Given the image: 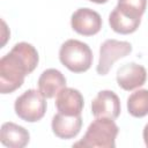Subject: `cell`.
<instances>
[{"label":"cell","mask_w":148,"mask_h":148,"mask_svg":"<svg viewBox=\"0 0 148 148\" xmlns=\"http://www.w3.org/2000/svg\"><path fill=\"white\" fill-rule=\"evenodd\" d=\"M39 61L38 52L29 43L21 42L0 59V91L10 94L18 89L24 77L35 71Z\"/></svg>","instance_id":"6da1fadb"},{"label":"cell","mask_w":148,"mask_h":148,"mask_svg":"<svg viewBox=\"0 0 148 148\" xmlns=\"http://www.w3.org/2000/svg\"><path fill=\"white\" fill-rule=\"evenodd\" d=\"M119 128L113 119L110 118H96L87 128L83 138L75 142L73 147L82 148H114L116 138Z\"/></svg>","instance_id":"7a4b0ae2"},{"label":"cell","mask_w":148,"mask_h":148,"mask_svg":"<svg viewBox=\"0 0 148 148\" xmlns=\"http://www.w3.org/2000/svg\"><path fill=\"white\" fill-rule=\"evenodd\" d=\"M59 59L71 72L83 73L92 64V52L86 43L77 39H68L60 46Z\"/></svg>","instance_id":"3957f363"},{"label":"cell","mask_w":148,"mask_h":148,"mask_svg":"<svg viewBox=\"0 0 148 148\" xmlns=\"http://www.w3.org/2000/svg\"><path fill=\"white\" fill-rule=\"evenodd\" d=\"M15 113L24 121L35 123L40 120L46 112V101L39 90L29 89L15 99Z\"/></svg>","instance_id":"277c9868"},{"label":"cell","mask_w":148,"mask_h":148,"mask_svg":"<svg viewBox=\"0 0 148 148\" xmlns=\"http://www.w3.org/2000/svg\"><path fill=\"white\" fill-rule=\"evenodd\" d=\"M132 52V45L128 42L106 39L99 49V60L96 71L99 75H106L113 64Z\"/></svg>","instance_id":"5b68a950"},{"label":"cell","mask_w":148,"mask_h":148,"mask_svg":"<svg viewBox=\"0 0 148 148\" xmlns=\"http://www.w3.org/2000/svg\"><path fill=\"white\" fill-rule=\"evenodd\" d=\"M71 25L80 35L94 36L102 28V17L90 8H79L72 14Z\"/></svg>","instance_id":"8992f818"},{"label":"cell","mask_w":148,"mask_h":148,"mask_svg":"<svg viewBox=\"0 0 148 148\" xmlns=\"http://www.w3.org/2000/svg\"><path fill=\"white\" fill-rule=\"evenodd\" d=\"M120 101L111 90H102L91 102V113L96 118L116 119L120 114Z\"/></svg>","instance_id":"52a82bcc"},{"label":"cell","mask_w":148,"mask_h":148,"mask_svg":"<svg viewBox=\"0 0 148 148\" xmlns=\"http://www.w3.org/2000/svg\"><path fill=\"white\" fill-rule=\"evenodd\" d=\"M147 80V71L142 65L130 62L121 66L117 72V83L118 86L131 91L139 87H142Z\"/></svg>","instance_id":"ba28073f"},{"label":"cell","mask_w":148,"mask_h":148,"mask_svg":"<svg viewBox=\"0 0 148 148\" xmlns=\"http://www.w3.org/2000/svg\"><path fill=\"white\" fill-rule=\"evenodd\" d=\"M83 96L77 89L65 87L56 96V108L59 113L66 116H79L83 110Z\"/></svg>","instance_id":"9c48e42d"},{"label":"cell","mask_w":148,"mask_h":148,"mask_svg":"<svg viewBox=\"0 0 148 148\" xmlns=\"http://www.w3.org/2000/svg\"><path fill=\"white\" fill-rule=\"evenodd\" d=\"M51 127L56 136L60 139H72L75 138L82 127V118L79 116H66L62 113H57L52 118Z\"/></svg>","instance_id":"30bf717a"},{"label":"cell","mask_w":148,"mask_h":148,"mask_svg":"<svg viewBox=\"0 0 148 148\" xmlns=\"http://www.w3.org/2000/svg\"><path fill=\"white\" fill-rule=\"evenodd\" d=\"M66 87V77L64 74L56 69L49 68L45 69L38 79V90L45 98H52Z\"/></svg>","instance_id":"8fae6325"},{"label":"cell","mask_w":148,"mask_h":148,"mask_svg":"<svg viewBox=\"0 0 148 148\" xmlns=\"http://www.w3.org/2000/svg\"><path fill=\"white\" fill-rule=\"evenodd\" d=\"M30 134L29 132L15 124V123H5L0 130V141L3 146L9 148H23L29 143Z\"/></svg>","instance_id":"7c38bea8"},{"label":"cell","mask_w":148,"mask_h":148,"mask_svg":"<svg viewBox=\"0 0 148 148\" xmlns=\"http://www.w3.org/2000/svg\"><path fill=\"white\" fill-rule=\"evenodd\" d=\"M140 23H141V20L133 18L125 15L117 7H114V9L109 15V24L111 29L121 35H128L136 31Z\"/></svg>","instance_id":"4fadbf2b"},{"label":"cell","mask_w":148,"mask_h":148,"mask_svg":"<svg viewBox=\"0 0 148 148\" xmlns=\"http://www.w3.org/2000/svg\"><path fill=\"white\" fill-rule=\"evenodd\" d=\"M128 113L135 118H142L148 114V89H139L132 92L127 98Z\"/></svg>","instance_id":"5bb4252c"},{"label":"cell","mask_w":148,"mask_h":148,"mask_svg":"<svg viewBox=\"0 0 148 148\" xmlns=\"http://www.w3.org/2000/svg\"><path fill=\"white\" fill-rule=\"evenodd\" d=\"M116 7L125 15L141 20L147 7V0H118Z\"/></svg>","instance_id":"9a60e30c"},{"label":"cell","mask_w":148,"mask_h":148,"mask_svg":"<svg viewBox=\"0 0 148 148\" xmlns=\"http://www.w3.org/2000/svg\"><path fill=\"white\" fill-rule=\"evenodd\" d=\"M142 136H143V141H145V145L148 147V124L145 126L143 128V132H142Z\"/></svg>","instance_id":"2e32d148"},{"label":"cell","mask_w":148,"mask_h":148,"mask_svg":"<svg viewBox=\"0 0 148 148\" xmlns=\"http://www.w3.org/2000/svg\"><path fill=\"white\" fill-rule=\"evenodd\" d=\"M91 2H95V3H105L108 2V0H89Z\"/></svg>","instance_id":"e0dca14e"}]
</instances>
